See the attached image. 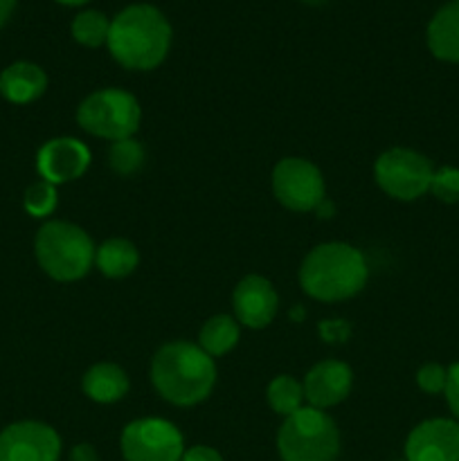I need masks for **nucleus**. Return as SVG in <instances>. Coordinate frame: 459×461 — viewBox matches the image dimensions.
Instances as JSON below:
<instances>
[{
	"instance_id": "obj_1",
	"label": "nucleus",
	"mask_w": 459,
	"mask_h": 461,
	"mask_svg": "<svg viewBox=\"0 0 459 461\" xmlns=\"http://www.w3.org/2000/svg\"><path fill=\"white\" fill-rule=\"evenodd\" d=\"M169 21L153 5H129L111 21L108 50L126 70L147 72L160 66L171 48Z\"/></svg>"
},
{
	"instance_id": "obj_2",
	"label": "nucleus",
	"mask_w": 459,
	"mask_h": 461,
	"mask_svg": "<svg viewBox=\"0 0 459 461\" xmlns=\"http://www.w3.org/2000/svg\"><path fill=\"white\" fill-rule=\"evenodd\" d=\"M151 383L158 394L169 403L180 408L196 405L214 390V358L194 342H166L153 356Z\"/></svg>"
},
{
	"instance_id": "obj_3",
	"label": "nucleus",
	"mask_w": 459,
	"mask_h": 461,
	"mask_svg": "<svg viewBox=\"0 0 459 461\" xmlns=\"http://www.w3.org/2000/svg\"><path fill=\"white\" fill-rule=\"evenodd\" d=\"M367 277L369 268L363 252L342 241L315 246L300 268L302 288L320 302H342L358 295Z\"/></svg>"
},
{
	"instance_id": "obj_4",
	"label": "nucleus",
	"mask_w": 459,
	"mask_h": 461,
	"mask_svg": "<svg viewBox=\"0 0 459 461\" xmlns=\"http://www.w3.org/2000/svg\"><path fill=\"white\" fill-rule=\"evenodd\" d=\"M94 243L79 225L68 221H48L36 232V261L57 282H76L94 264Z\"/></svg>"
},
{
	"instance_id": "obj_5",
	"label": "nucleus",
	"mask_w": 459,
	"mask_h": 461,
	"mask_svg": "<svg viewBox=\"0 0 459 461\" xmlns=\"http://www.w3.org/2000/svg\"><path fill=\"white\" fill-rule=\"evenodd\" d=\"M282 461H336L340 455V432L324 410L302 408L284 419L277 432Z\"/></svg>"
},
{
	"instance_id": "obj_6",
	"label": "nucleus",
	"mask_w": 459,
	"mask_h": 461,
	"mask_svg": "<svg viewBox=\"0 0 459 461\" xmlns=\"http://www.w3.org/2000/svg\"><path fill=\"white\" fill-rule=\"evenodd\" d=\"M76 122L94 138L120 140L133 138L142 122L138 99L122 88H102L90 93L76 108Z\"/></svg>"
},
{
	"instance_id": "obj_7",
	"label": "nucleus",
	"mask_w": 459,
	"mask_h": 461,
	"mask_svg": "<svg viewBox=\"0 0 459 461\" xmlns=\"http://www.w3.org/2000/svg\"><path fill=\"white\" fill-rule=\"evenodd\" d=\"M432 174V162L423 153L403 147L381 153L374 165L378 187L396 201H417L430 192Z\"/></svg>"
},
{
	"instance_id": "obj_8",
	"label": "nucleus",
	"mask_w": 459,
	"mask_h": 461,
	"mask_svg": "<svg viewBox=\"0 0 459 461\" xmlns=\"http://www.w3.org/2000/svg\"><path fill=\"white\" fill-rule=\"evenodd\" d=\"M122 455L126 461H180L184 439L166 419H135L122 430Z\"/></svg>"
},
{
	"instance_id": "obj_9",
	"label": "nucleus",
	"mask_w": 459,
	"mask_h": 461,
	"mask_svg": "<svg viewBox=\"0 0 459 461\" xmlns=\"http://www.w3.org/2000/svg\"><path fill=\"white\" fill-rule=\"evenodd\" d=\"M273 192L286 210H318L324 203L322 171L304 158H284L273 169Z\"/></svg>"
},
{
	"instance_id": "obj_10",
	"label": "nucleus",
	"mask_w": 459,
	"mask_h": 461,
	"mask_svg": "<svg viewBox=\"0 0 459 461\" xmlns=\"http://www.w3.org/2000/svg\"><path fill=\"white\" fill-rule=\"evenodd\" d=\"M61 439L40 421H18L0 432V461H58Z\"/></svg>"
},
{
	"instance_id": "obj_11",
	"label": "nucleus",
	"mask_w": 459,
	"mask_h": 461,
	"mask_svg": "<svg viewBox=\"0 0 459 461\" xmlns=\"http://www.w3.org/2000/svg\"><path fill=\"white\" fill-rule=\"evenodd\" d=\"M405 461H459V421L428 419L405 439Z\"/></svg>"
},
{
	"instance_id": "obj_12",
	"label": "nucleus",
	"mask_w": 459,
	"mask_h": 461,
	"mask_svg": "<svg viewBox=\"0 0 459 461\" xmlns=\"http://www.w3.org/2000/svg\"><path fill=\"white\" fill-rule=\"evenodd\" d=\"M90 167V149L76 138H54L39 149L36 169L52 185L81 178Z\"/></svg>"
},
{
	"instance_id": "obj_13",
	"label": "nucleus",
	"mask_w": 459,
	"mask_h": 461,
	"mask_svg": "<svg viewBox=\"0 0 459 461\" xmlns=\"http://www.w3.org/2000/svg\"><path fill=\"white\" fill-rule=\"evenodd\" d=\"M237 322L248 329H264L274 320L279 309V297L273 284L261 275H248L237 284L232 295Z\"/></svg>"
},
{
	"instance_id": "obj_14",
	"label": "nucleus",
	"mask_w": 459,
	"mask_h": 461,
	"mask_svg": "<svg viewBox=\"0 0 459 461\" xmlns=\"http://www.w3.org/2000/svg\"><path fill=\"white\" fill-rule=\"evenodd\" d=\"M304 396L310 408L327 410L342 403L354 385V372L342 360H322L304 378Z\"/></svg>"
},
{
	"instance_id": "obj_15",
	"label": "nucleus",
	"mask_w": 459,
	"mask_h": 461,
	"mask_svg": "<svg viewBox=\"0 0 459 461\" xmlns=\"http://www.w3.org/2000/svg\"><path fill=\"white\" fill-rule=\"evenodd\" d=\"M48 88V75L40 66L16 61L0 72V95L12 104L36 102Z\"/></svg>"
},
{
	"instance_id": "obj_16",
	"label": "nucleus",
	"mask_w": 459,
	"mask_h": 461,
	"mask_svg": "<svg viewBox=\"0 0 459 461\" xmlns=\"http://www.w3.org/2000/svg\"><path fill=\"white\" fill-rule=\"evenodd\" d=\"M129 376L115 363H97L81 378V390L94 403H115L129 394Z\"/></svg>"
},
{
	"instance_id": "obj_17",
	"label": "nucleus",
	"mask_w": 459,
	"mask_h": 461,
	"mask_svg": "<svg viewBox=\"0 0 459 461\" xmlns=\"http://www.w3.org/2000/svg\"><path fill=\"white\" fill-rule=\"evenodd\" d=\"M426 39L436 59L459 63V3L446 5L432 16Z\"/></svg>"
},
{
	"instance_id": "obj_18",
	"label": "nucleus",
	"mask_w": 459,
	"mask_h": 461,
	"mask_svg": "<svg viewBox=\"0 0 459 461\" xmlns=\"http://www.w3.org/2000/svg\"><path fill=\"white\" fill-rule=\"evenodd\" d=\"M94 264L106 277L122 279L138 268L140 252L129 239H108L94 250Z\"/></svg>"
},
{
	"instance_id": "obj_19",
	"label": "nucleus",
	"mask_w": 459,
	"mask_h": 461,
	"mask_svg": "<svg viewBox=\"0 0 459 461\" xmlns=\"http://www.w3.org/2000/svg\"><path fill=\"white\" fill-rule=\"evenodd\" d=\"M238 338H241V331H238L237 320L230 315H214L202 324L198 333V347L212 358H219L237 347Z\"/></svg>"
},
{
	"instance_id": "obj_20",
	"label": "nucleus",
	"mask_w": 459,
	"mask_h": 461,
	"mask_svg": "<svg viewBox=\"0 0 459 461\" xmlns=\"http://www.w3.org/2000/svg\"><path fill=\"white\" fill-rule=\"evenodd\" d=\"M266 399H268V405L273 408V412L286 419L291 414H295L297 410L304 408V385L297 378L282 374V376H274L270 381L268 390H266Z\"/></svg>"
},
{
	"instance_id": "obj_21",
	"label": "nucleus",
	"mask_w": 459,
	"mask_h": 461,
	"mask_svg": "<svg viewBox=\"0 0 459 461\" xmlns=\"http://www.w3.org/2000/svg\"><path fill=\"white\" fill-rule=\"evenodd\" d=\"M72 36L79 45L86 48H99L108 41V32H111V21L106 14L97 12V9H84L72 21Z\"/></svg>"
},
{
	"instance_id": "obj_22",
	"label": "nucleus",
	"mask_w": 459,
	"mask_h": 461,
	"mask_svg": "<svg viewBox=\"0 0 459 461\" xmlns=\"http://www.w3.org/2000/svg\"><path fill=\"white\" fill-rule=\"evenodd\" d=\"M108 162L117 176L138 174L144 165V147L133 138L112 142L111 151H108Z\"/></svg>"
},
{
	"instance_id": "obj_23",
	"label": "nucleus",
	"mask_w": 459,
	"mask_h": 461,
	"mask_svg": "<svg viewBox=\"0 0 459 461\" xmlns=\"http://www.w3.org/2000/svg\"><path fill=\"white\" fill-rule=\"evenodd\" d=\"M57 185L48 183V180H36L30 187L25 189V196H22V205H25V212L34 219H45V216L52 214L57 210Z\"/></svg>"
},
{
	"instance_id": "obj_24",
	"label": "nucleus",
	"mask_w": 459,
	"mask_h": 461,
	"mask_svg": "<svg viewBox=\"0 0 459 461\" xmlns=\"http://www.w3.org/2000/svg\"><path fill=\"white\" fill-rule=\"evenodd\" d=\"M430 192L444 203H459V169L441 167L432 174Z\"/></svg>"
},
{
	"instance_id": "obj_25",
	"label": "nucleus",
	"mask_w": 459,
	"mask_h": 461,
	"mask_svg": "<svg viewBox=\"0 0 459 461\" xmlns=\"http://www.w3.org/2000/svg\"><path fill=\"white\" fill-rule=\"evenodd\" d=\"M446 381H448V369L439 363H426L417 372V385L426 394H444Z\"/></svg>"
},
{
	"instance_id": "obj_26",
	"label": "nucleus",
	"mask_w": 459,
	"mask_h": 461,
	"mask_svg": "<svg viewBox=\"0 0 459 461\" xmlns=\"http://www.w3.org/2000/svg\"><path fill=\"white\" fill-rule=\"evenodd\" d=\"M446 401H448L450 412L454 414V419L459 421V363L450 365L448 367V381H446Z\"/></svg>"
},
{
	"instance_id": "obj_27",
	"label": "nucleus",
	"mask_w": 459,
	"mask_h": 461,
	"mask_svg": "<svg viewBox=\"0 0 459 461\" xmlns=\"http://www.w3.org/2000/svg\"><path fill=\"white\" fill-rule=\"evenodd\" d=\"M180 461H223L219 450L210 448V446H194V448L184 450Z\"/></svg>"
},
{
	"instance_id": "obj_28",
	"label": "nucleus",
	"mask_w": 459,
	"mask_h": 461,
	"mask_svg": "<svg viewBox=\"0 0 459 461\" xmlns=\"http://www.w3.org/2000/svg\"><path fill=\"white\" fill-rule=\"evenodd\" d=\"M70 461H99L97 450L90 444H76L70 453Z\"/></svg>"
},
{
	"instance_id": "obj_29",
	"label": "nucleus",
	"mask_w": 459,
	"mask_h": 461,
	"mask_svg": "<svg viewBox=\"0 0 459 461\" xmlns=\"http://www.w3.org/2000/svg\"><path fill=\"white\" fill-rule=\"evenodd\" d=\"M14 9H16V0H0V27L7 25V21L12 18Z\"/></svg>"
},
{
	"instance_id": "obj_30",
	"label": "nucleus",
	"mask_w": 459,
	"mask_h": 461,
	"mask_svg": "<svg viewBox=\"0 0 459 461\" xmlns=\"http://www.w3.org/2000/svg\"><path fill=\"white\" fill-rule=\"evenodd\" d=\"M58 5H66V7H81V5H88L90 0H57Z\"/></svg>"
},
{
	"instance_id": "obj_31",
	"label": "nucleus",
	"mask_w": 459,
	"mask_h": 461,
	"mask_svg": "<svg viewBox=\"0 0 459 461\" xmlns=\"http://www.w3.org/2000/svg\"><path fill=\"white\" fill-rule=\"evenodd\" d=\"M302 3H306V5H324V3H327V0H302Z\"/></svg>"
},
{
	"instance_id": "obj_32",
	"label": "nucleus",
	"mask_w": 459,
	"mask_h": 461,
	"mask_svg": "<svg viewBox=\"0 0 459 461\" xmlns=\"http://www.w3.org/2000/svg\"><path fill=\"white\" fill-rule=\"evenodd\" d=\"M454 3H459V0H454Z\"/></svg>"
}]
</instances>
